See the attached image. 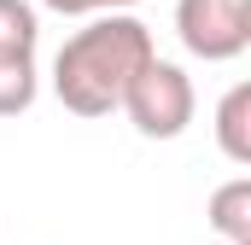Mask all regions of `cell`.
Here are the masks:
<instances>
[{"instance_id": "5", "label": "cell", "mask_w": 251, "mask_h": 245, "mask_svg": "<svg viewBox=\"0 0 251 245\" xmlns=\"http://www.w3.org/2000/svg\"><path fill=\"white\" fill-rule=\"evenodd\" d=\"M210 222L216 234H228L234 245H251V181H228L210 198Z\"/></svg>"}, {"instance_id": "1", "label": "cell", "mask_w": 251, "mask_h": 245, "mask_svg": "<svg viewBox=\"0 0 251 245\" xmlns=\"http://www.w3.org/2000/svg\"><path fill=\"white\" fill-rule=\"evenodd\" d=\"M140 64H152V29L140 18H100L59 47L53 88L76 117H105L111 105H123V88Z\"/></svg>"}, {"instance_id": "4", "label": "cell", "mask_w": 251, "mask_h": 245, "mask_svg": "<svg viewBox=\"0 0 251 245\" xmlns=\"http://www.w3.org/2000/svg\"><path fill=\"white\" fill-rule=\"evenodd\" d=\"M216 134H222V152L234 164H251V88H234L216 111Z\"/></svg>"}, {"instance_id": "7", "label": "cell", "mask_w": 251, "mask_h": 245, "mask_svg": "<svg viewBox=\"0 0 251 245\" xmlns=\"http://www.w3.org/2000/svg\"><path fill=\"white\" fill-rule=\"evenodd\" d=\"M0 53H35V12L24 0H0Z\"/></svg>"}, {"instance_id": "3", "label": "cell", "mask_w": 251, "mask_h": 245, "mask_svg": "<svg viewBox=\"0 0 251 245\" xmlns=\"http://www.w3.org/2000/svg\"><path fill=\"white\" fill-rule=\"evenodd\" d=\"M176 29L199 59H234L251 41V0H181Z\"/></svg>"}, {"instance_id": "8", "label": "cell", "mask_w": 251, "mask_h": 245, "mask_svg": "<svg viewBox=\"0 0 251 245\" xmlns=\"http://www.w3.org/2000/svg\"><path fill=\"white\" fill-rule=\"evenodd\" d=\"M53 12H94V6H128V0H47Z\"/></svg>"}, {"instance_id": "6", "label": "cell", "mask_w": 251, "mask_h": 245, "mask_svg": "<svg viewBox=\"0 0 251 245\" xmlns=\"http://www.w3.org/2000/svg\"><path fill=\"white\" fill-rule=\"evenodd\" d=\"M35 99V64L24 53H0V117H18Z\"/></svg>"}, {"instance_id": "2", "label": "cell", "mask_w": 251, "mask_h": 245, "mask_svg": "<svg viewBox=\"0 0 251 245\" xmlns=\"http://www.w3.org/2000/svg\"><path fill=\"white\" fill-rule=\"evenodd\" d=\"M123 105H128V117H134L140 134L170 140V134H181V128L193 122V82L176 70V64L152 59V64H140L134 82L123 88Z\"/></svg>"}]
</instances>
